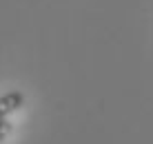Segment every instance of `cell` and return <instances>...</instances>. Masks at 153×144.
Segmentation results:
<instances>
[{"label":"cell","mask_w":153,"mask_h":144,"mask_svg":"<svg viewBox=\"0 0 153 144\" xmlns=\"http://www.w3.org/2000/svg\"><path fill=\"white\" fill-rule=\"evenodd\" d=\"M25 104V95L20 91H9L0 98V118H7L9 113L18 111L20 106Z\"/></svg>","instance_id":"1"},{"label":"cell","mask_w":153,"mask_h":144,"mask_svg":"<svg viewBox=\"0 0 153 144\" xmlns=\"http://www.w3.org/2000/svg\"><path fill=\"white\" fill-rule=\"evenodd\" d=\"M11 133V122H9L7 118H0V144L4 142V137Z\"/></svg>","instance_id":"2"}]
</instances>
